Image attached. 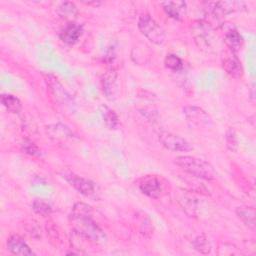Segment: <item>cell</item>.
Segmentation results:
<instances>
[{
    "label": "cell",
    "mask_w": 256,
    "mask_h": 256,
    "mask_svg": "<svg viewBox=\"0 0 256 256\" xmlns=\"http://www.w3.org/2000/svg\"><path fill=\"white\" fill-rule=\"evenodd\" d=\"M161 6L165 13L172 19L182 20L187 14V5L184 1H166Z\"/></svg>",
    "instance_id": "obj_14"
},
{
    "label": "cell",
    "mask_w": 256,
    "mask_h": 256,
    "mask_svg": "<svg viewBox=\"0 0 256 256\" xmlns=\"http://www.w3.org/2000/svg\"><path fill=\"white\" fill-rule=\"evenodd\" d=\"M69 221L73 230L86 240L95 244H104L107 241L106 234L93 219V209L86 203H75L69 215Z\"/></svg>",
    "instance_id": "obj_1"
},
{
    "label": "cell",
    "mask_w": 256,
    "mask_h": 256,
    "mask_svg": "<svg viewBox=\"0 0 256 256\" xmlns=\"http://www.w3.org/2000/svg\"><path fill=\"white\" fill-rule=\"evenodd\" d=\"M224 42L228 50L236 53L243 47L244 39L235 28H230L224 33Z\"/></svg>",
    "instance_id": "obj_16"
},
{
    "label": "cell",
    "mask_w": 256,
    "mask_h": 256,
    "mask_svg": "<svg viewBox=\"0 0 256 256\" xmlns=\"http://www.w3.org/2000/svg\"><path fill=\"white\" fill-rule=\"evenodd\" d=\"M158 139L164 148L173 152H190L193 149L186 139L171 132H160Z\"/></svg>",
    "instance_id": "obj_6"
},
{
    "label": "cell",
    "mask_w": 256,
    "mask_h": 256,
    "mask_svg": "<svg viewBox=\"0 0 256 256\" xmlns=\"http://www.w3.org/2000/svg\"><path fill=\"white\" fill-rule=\"evenodd\" d=\"M101 87L104 96L108 100H114L118 96L119 87L117 81V74L114 70L107 71L102 75Z\"/></svg>",
    "instance_id": "obj_10"
},
{
    "label": "cell",
    "mask_w": 256,
    "mask_h": 256,
    "mask_svg": "<svg viewBox=\"0 0 256 256\" xmlns=\"http://www.w3.org/2000/svg\"><path fill=\"white\" fill-rule=\"evenodd\" d=\"M191 244L195 250L202 254H208L211 252V244L204 234H199L193 237Z\"/></svg>",
    "instance_id": "obj_23"
},
{
    "label": "cell",
    "mask_w": 256,
    "mask_h": 256,
    "mask_svg": "<svg viewBox=\"0 0 256 256\" xmlns=\"http://www.w3.org/2000/svg\"><path fill=\"white\" fill-rule=\"evenodd\" d=\"M63 178L80 194L92 198V199H100L101 192L98 185L92 180L79 176L72 172H64Z\"/></svg>",
    "instance_id": "obj_4"
},
{
    "label": "cell",
    "mask_w": 256,
    "mask_h": 256,
    "mask_svg": "<svg viewBox=\"0 0 256 256\" xmlns=\"http://www.w3.org/2000/svg\"><path fill=\"white\" fill-rule=\"evenodd\" d=\"M183 113L190 123L198 127H209L213 123L210 115L200 107L185 106Z\"/></svg>",
    "instance_id": "obj_8"
},
{
    "label": "cell",
    "mask_w": 256,
    "mask_h": 256,
    "mask_svg": "<svg viewBox=\"0 0 256 256\" xmlns=\"http://www.w3.org/2000/svg\"><path fill=\"white\" fill-rule=\"evenodd\" d=\"M1 103L11 113L20 112L21 107H22L20 100L11 94H2L1 95Z\"/></svg>",
    "instance_id": "obj_22"
},
{
    "label": "cell",
    "mask_w": 256,
    "mask_h": 256,
    "mask_svg": "<svg viewBox=\"0 0 256 256\" xmlns=\"http://www.w3.org/2000/svg\"><path fill=\"white\" fill-rule=\"evenodd\" d=\"M45 131L51 139L58 142H64L75 137L74 133L66 125L61 123L50 124L45 127Z\"/></svg>",
    "instance_id": "obj_13"
},
{
    "label": "cell",
    "mask_w": 256,
    "mask_h": 256,
    "mask_svg": "<svg viewBox=\"0 0 256 256\" xmlns=\"http://www.w3.org/2000/svg\"><path fill=\"white\" fill-rule=\"evenodd\" d=\"M216 6L223 16L229 15L236 11H241L246 7L245 3L242 1H219L216 2Z\"/></svg>",
    "instance_id": "obj_21"
},
{
    "label": "cell",
    "mask_w": 256,
    "mask_h": 256,
    "mask_svg": "<svg viewBox=\"0 0 256 256\" xmlns=\"http://www.w3.org/2000/svg\"><path fill=\"white\" fill-rule=\"evenodd\" d=\"M191 33L197 47L206 52L212 53L218 46V38L215 29L204 20H196L191 25Z\"/></svg>",
    "instance_id": "obj_3"
},
{
    "label": "cell",
    "mask_w": 256,
    "mask_h": 256,
    "mask_svg": "<svg viewBox=\"0 0 256 256\" xmlns=\"http://www.w3.org/2000/svg\"><path fill=\"white\" fill-rule=\"evenodd\" d=\"M22 150L26 154L34 156V157H40L42 155L41 149L34 142L27 140V139L24 140V142L22 143Z\"/></svg>",
    "instance_id": "obj_27"
},
{
    "label": "cell",
    "mask_w": 256,
    "mask_h": 256,
    "mask_svg": "<svg viewBox=\"0 0 256 256\" xmlns=\"http://www.w3.org/2000/svg\"><path fill=\"white\" fill-rule=\"evenodd\" d=\"M102 117L104 120V123L106 127L110 130H118L121 127V121L117 113L108 108V107H103L102 108Z\"/></svg>",
    "instance_id": "obj_20"
},
{
    "label": "cell",
    "mask_w": 256,
    "mask_h": 256,
    "mask_svg": "<svg viewBox=\"0 0 256 256\" xmlns=\"http://www.w3.org/2000/svg\"><path fill=\"white\" fill-rule=\"evenodd\" d=\"M84 29L83 26L80 24L74 23H68L60 32L59 37L60 39L68 44V45H74L79 41L81 36L83 35Z\"/></svg>",
    "instance_id": "obj_12"
},
{
    "label": "cell",
    "mask_w": 256,
    "mask_h": 256,
    "mask_svg": "<svg viewBox=\"0 0 256 256\" xmlns=\"http://www.w3.org/2000/svg\"><path fill=\"white\" fill-rule=\"evenodd\" d=\"M56 12L61 19L67 21L68 23H74L79 14L75 3L69 2V1L60 3L59 6L57 7Z\"/></svg>",
    "instance_id": "obj_18"
},
{
    "label": "cell",
    "mask_w": 256,
    "mask_h": 256,
    "mask_svg": "<svg viewBox=\"0 0 256 256\" xmlns=\"http://www.w3.org/2000/svg\"><path fill=\"white\" fill-rule=\"evenodd\" d=\"M178 202L187 215L191 217H196L198 215V212H199L198 199L195 198L192 194L185 193L184 191V194H182L178 198Z\"/></svg>",
    "instance_id": "obj_17"
},
{
    "label": "cell",
    "mask_w": 256,
    "mask_h": 256,
    "mask_svg": "<svg viewBox=\"0 0 256 256\" xmlns=\"http://www.w3.org/2000/svg\"><path fill=\"white\" fill-rule=\"evenodd\" d=\"M47 85L49 86V89L51 91L52 97L55 99L56 102L64 105H68L71 103L72 99L70 97V95L67 93V91L63 88V86L61 85V83L58 81L57 78H55L54 76H48L47 77Z\"/></svg>",
    "instance_id": "obj_11"
},
{
    "label": "cell",
    "mask_w": 256,
    "mask_h": 256,
    "mask_svg": "<svg viewBox=\"0 0 256 256\" xmlns=\"http://www.w3.org/2000/svg\"><path fill=\"white\" fill-rule=\"evenodd\" d=\"M7 248L8 250L14 254L19 256H29L33 255V251L30 249L28 244L18 235H11L7 240Z\"/></svg>",
    "instance_id": "obj_15"
},
{
    "label": "cell",
    "mask_w": 256,
    "mask_h": 256,
    "mask_svg": "<svg viewBox=\"0 0 256 256\" xmlns=\"http://www.w3.org/2000/svg\"><path fill=\"white\" fill-rule=\"evenodd\" d=\"M225 142L228 150L236 152L238 149V137L233 128H228L225 134Z\"/></svg>",
    "instance_id": "obj_26"
},
{
    "label": "cell",
    "mask_w": 256,
    "mask_h": 256,
    "mask_svg": "<svg viewBox=\"0 0 256 256\" xmlns=\"http://www.w3.org/2000/svg\"><path fill=\"white\" fill-rule=\"evenodd\" d=\"M236 215L250 230H255V209L253 207H238L236 209Z\"/></svg>",
    "instance_id": "obj_19"
},
{
    "label": "cell",
    "mask_w": 256,
    "mask_h": 256,
    "mask_svg": "<svg viewBox=\"0 0 256 256\" xmlns=\"http://www.w3.org/2000/svg\"><path fill=\"white\" fill-rule=\"evenodd\" d=\"M221 63H222L223 69L231 77L240 78L243 75V67H242L241 61L236 56V53L230 50H226L222 52Z\"/></svg>",
    "instance_id": "obj_9"
},
{
    "label": "cell",
    "mask_w": 256,
    "mask_h": 256,
    "mask_svg": "<svg viewBox=\"0 0 256 256\" xmlns=\"http://www.w3.org/2000/svg\"><path fill=\"white\" fill-rule=\"evenodd\" d=\"M138 28L140 32L154 44L160 45L165 40L163 28L149 14H142L139 17Z\"/></svg>",
    "instance_id": "obj_5"
},
{
    "label": "cell",
    "mask_w": 256,
    "mask_h": 256,
    "mask_svg": "<svg viewBox=\"0 0 256 256\" xmlns=\"http://www.w3.org/2000/svg\"><path fill=\"white\" fill-rule=\"evenodd\" d=\"M174 163L184 172L195 178L215 180L218 176L216 170L209 162L194 156H178L174 159Z\"/></svg>",
    "instance_id": "obj_2"
},
{
    "label": "cell",
    "mask_w": 256,
    "mask_h": 256,
    "mask_svg": "<svg viewBox=\"0 0 256 256\" xmlns=\"http://www.w3.org/2000/svg\"><path fill=\"white\" fill-rule=\"evenodd\" d=\"M32 208H33L35 213H37V214H39L41 216H48L53 211L52 206L47 201H45L43 199H36L33 202Z\"/></svg>",
    "instance_id": "obj_24"
},
{
    "label": "cell",
    "mask_w": 256,
    "mask_h": 256,
    "mask_svg": "<svg viewBox=\"0 0 256 256\" xmlns=\"http://www.w3.org/2000/svg\"><path fill=\"white\" fill-rule=\"evenodd\" d=\"M138 187L144 195L153 199H159L164 193V185L161 179L154 175L142 177L138 182Z\"/></svg>",
    "instance_id": "obj_7"
},
{
    "label": "cell",
    "mask_w": 256,
    "mask_h": 256,
    "mask_svg": "<svg viewBox=\"0 0 256 256\" xmlns=\"http://www.w3.org/2000/svg\"><path fill=\"white\" fill-rule=\"evenodd\" d=\"M165 66L172 71H180L183 68V61L175 54H168L165 57Z\"/></svg>",
    "instance_id": "obj_25"
}]
</instances>
